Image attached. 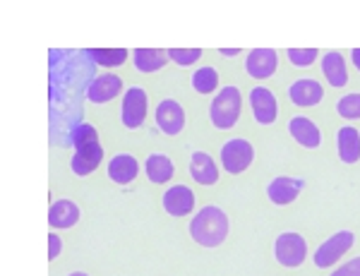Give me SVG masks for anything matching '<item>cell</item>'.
Segmentation results:
<instances>
[{"label":"cell","mask_w":360,"mask_h":276,"mask_svg":"<svg viewBox=\"0 0 360 276\" xmlns=\"http://www.w3.org/2000/svg\"><path fill=\"white\" fill-rule=\"evenodd\" d=\"M190 238L202 247H219L231 233V218L226 214L224 206L219 204H205L197 209L188 226Z\"/></svg>","instance_id":"1"},{"label":"cell","mask_w":360,"mask_h":276,"mask_svg":"<svg viewBox=\"0 0 360 276\" xmlns=\"http://www.w3.org/2000/svg\"><path fill=\"white\" fill-rule=\"evenodd\" d=\"M103 159V149L101 142H98V132L91 123L79 125L77 132H75V154L72 161H70V169L77 178H86L91 176L98 169Z\"/></svg>","instance_id":"2"},{"label":"cell","mask_w":360,"mask_h":276,"mask_svg":"<svg viewBox=\"0 0 360 276\" xmlns=\"http://www.w3.org/2000/svg\"><path fill=\"white\" fill-rule=\"evenodd\" d=\"M243 113V91L236 84H226L209 103V120L217 130H233Z\"/></svg>","instance_id":"3"},{"label":"cell","mask_w":360,"mask_h":276,"mask_svg":"<svg viewBox=\"0 0 360 276\" xmlns=\"http://www.w3.org/2000/svg\"><path fill=\"white\" fill-rule=\"evenodd\" d=\"M219 159H221V169L229 176H240L252 166L255 161V147L245 137H231L219 149Z\"/></svg>","instance_id":"4"},{"label":"cell","mask_w":360,"mask_h":276,"mask_svg":"<svg viewBox=\"0 0 360 276\" xmlns=\"http://www.w3.org/2000/svg\"><path fill=\"white\" fill-rule=\"evenodd\" d=\"M147 111H149V91L139 84H132V87L125 89L123 94V103H120V123H123L125 130H139L147 120Z\"/></svg>","instance_id":"5"},{"label":"cell","mask_w":360,"mask_h":276,"mask_svg":"<svg viewBox=\"0 0 360 276\" xmlns=\"http://www.w3.org/2000/svg\"><path fill=\"white\" fill-rule=\"evenodd\" d=\"M274 260L283 269H298L307 260V240L298 231H283L274 240Z\"/></svg>","instance_id":"6"},{"label":"cell","mask_w":360,"mask_h":276,"mask_svg":"<svg viewBox=\"0 0 360 276\" xmlns=\"http://www.w3.org/2000/svg\"><path fill=\"white\" fill-rule=\"evenodd\" d=\"M353 245H356V233H353L351 228H341V231L329 235L322 245H317L315 255H312V262H315L317 269H329V267H334Z\"/></svg>","instance_id":"7"},{"label":"cell","mask_w":360,"mask_h":276,"mask_svg":"<svg viewBox=\"0 0 360 276\" xmlns=\"http://www.w3.org/2000/svg\"><path fill=\"white\" fill-rule=\"evenodd\" d=\"M154 120L156 128H159L161 135L166 137H178L180 132L185 130V123H188V116H185L183 103L176 99H161L154 108Z\"/></svg>","instance_id":"8"},{"label":"cell","mask_w":360,"mask_h":276,"mask_svg":"<svg viewBox=\"0 0 360 276\" xmlns=\"http://www.w3.org/2000/svg\"><path fill=\"white\" fill-rule=\"evenodd\" d=\"M161 206L168 216L173 218H183V216H190L197 206V197L193 192V188H188L185 183H173L164 190L161 195Z\"/></svg>","instance_id":"9"},{"label":"cell","mask_w":360,"mask_h":276,"mask_svg":"<svg viewBox=\"0 0 360 276\" xmlns=\"http://www.w3.org/2000/svg\"><path fill=\"white\" fill-rule=\"evenodd\" d=\"M250 111H252V118L255 123L259 125H271L276 123L278 118V101L274 96V91L269 87H262V84H257V87L250 89Z\"/></svg>","instance_id":"10"},{"label":"cell","mask_w":360,"mask_h":276,"mask_svg":"<svg viewBox=\"0 0 360 276\" xmlns=\"http://www.w3.org/2000/svg\"><path fill=\"white\" fill-rule=\"evenodd\" d=\"M303 188H305L303 178L276 176V178H271L269 185H266V199H269L274 206H288L300 197Z\"/></svg>","instance_id":"11"},{"label":"cell","mask_w":360,"mask_h":276,"mask_svg":"<svg viewBox=\"0 0 360 276\" xmlns=\"http://www.w3.org/2000/svg\"><path fill=\"white\" fill-rule=\"evenodd\" d=\"M288 135L293 137V142H298L303 149H310V152H317L324 142L322 128L307 116H293L288 120Z\"/></svg>","instance_id":"12"},{"label":"cell","mask_w":360,"mask_h":276,"mask_svg":"<svg viewBox=\"0 0 360 276\" xmlns=\"http://www.w3.org/2000/svg\"><path fill=\"white\" fill-rule=\"evenodd\" d=\"M106 176L108 180L115 183V185L125 188L130 183H135V178L139 176V161L135 154L130 152H118L108 159L106 164Z\"/></svg>","instance_id":"13"},{"label":"cell","mask_w":360,"mask_h":276,"mask_svg":"<svg viewBox=\"0 0 360 276\" xmlns=\"http://www.w3.org/2000/svg\"><path fill=\"white\" fill-rule=\"evenodd\" d=\"M123 79L115 72H103L98 77L91 79V84L86 87V101L89 103H111L123 94Z\"/></svg>","instance_id":"14"},{"label":"cell","mask_w":360,"mask_h":276,"mask_svg":"<svg viewBox=\"0 0 360 276\" xmlns=\"http://www.w3.org/2000/svg\"><path fill=\"white\" fill-rule=\"evenodd\" d=\"M190 176H193V180L197 185L207 188V185H217L219 183V176H221V171H219V164L214 161V157L205 149H195L193 154H190V166H188Z\"/></svg>","instance_id":"15"},{"label":"cell","mask_w":360,"mask_h":276,"mask_svg":"<svg viewBox=\"0 0 360 276\" xmlns=\"http://www.w3.org/2000/svg\"><path fill=\"white\" fill-rule=\"evenodd\" d=\"M288 99H291L293 106L312 108L324 101V87L315 77H300L288 84Z\"/></svg>","instance_id":"16"},{"label":"cell","mask_w":360,"mask_h":276,"mask_svg":"<svg viewBox=\"0 0 360 276\" xmlns=\"http://www.w3.org/2000/svg\"><path fill=\"white\" fill-rule=\"evenodd\" d=\"M79 216H82V211H79V204L75 199L58 197L49 209V226L53 231H68V228L77 226Z\"/></svg>","instance_id":"17"},{"label":"cell","mask_w":360,"mask_h":276,"mask_svg":"<svg viewBox=\"0 0 360 276\" xmlns=\"http://www.w3.org/2000/svg\"><path fill=\"white\" fill-rule=\"evenodd\" d=\"M278 67V51L274 48H255L245 58V72L252 79H269Z\"/></svg>","instance_id":"18"},{"label":"cell","mask_w":360,"mask_h":276,"mask_svg":"<svg viewBox=\"0 0 360 276\" xmlns=\"http://www.w3.org/2000/svg\"><path fill=\"white\" fill-rule=\"evenodd\" d=\"M144 176L149 178V183L154 185H166L171 183V178L176 176V164L173 159L164 152H152L144 159Z\"/></svg>","instance_id":"19"},{"label":"cell","mask_w":360,"mask_h":276,"mask_svg":"<svg viewBox=\"0 0 360 276\" xmlns=\"http://www.w3.org/2000/svg\"><path fill=\"white\" fill-rule=\"evenodd\" d=\"M336 152H339L341 164L356 166L360 161V130L353 125H344L336 130Z\"/></svg>","instance_id":"20"},{"label":"cell","mask_w":360,"mask_h":276,"mask_svg":"<svg viewBox=\"0 0 360 276\" xmlns=\"http://www.w3.org/2000/svg\"><path fill=\"white\" fill-rule=\"evenodd\" d=\"M168 58V51L164 48H135L132 51V65L137 72L142 74H154L159 70H164Z\"/></svg>","instance_id":"21"},{"label":"cell","mask_w":360,"mask_h":276,"mask_svg":"<svg viewBox=\"0 0 360 276\" xmlns=\"http://www.w3.org/2000/svg\"><path fill=\"white\" fill-rule=\"evenodd\" d=\"M322 72L327 77V82L336 89H344L348 84V67L339 51H327L322 55Z\"/></svg>","instance_id":"22"},{"label":"cell","mask_w":360,"mask_h":276,"mask_svg":"<svg viewBox=\"0 0 360 276\" xmlns=\"http://www.w3.org/2000/svg\"><path fill=\"white\" fill-rule=\"evenodd\" d=\"M190 87H193L197 94H214L219 91V70L214 65H202L190 74Z\"/></svg>","instance_id":"23"},{"label":"cell","mask_w":360,"mask_h":276,"mask_svg":"<svg viewBox=\"0 0 360 276\" xmlns=\"http://www.w3.org/2000/svg\"><path fill=\"white\" fill-rule=\"evenodd\" d=\"M86 53H89L91 60L98 63V65L118 67L127 60V53H132V51H125V48H89Z\"/></svg>","instance_id":"24"},{"label":"cell","mask_w":360,"mask_h":276,"mask_svg":"<svg viewBox=\"0 0 360 276\" xmlns=\"http://www.w3.org/2000/svg\"><path fill=\"white\" fill-rule=\"evenodd\" d=\"M336 113L346 120H360V91H348L336 101Z\"/></svg>","instance_id":"25"},{"label":"cell","mask_w":360,"mask_h":276,"mask_svg":"<svg viewBox=\"0 0 360 276\" xmlns=\"http://www.w3.org/2000/svg\"><path fill=\"white\" fill-rule=\"evenodd\" d=\"M166 51H168V58H171L173 63H178V65H183V67L200 63L202 53H205L202 48H166Z\"/></svg>","instance_id":"26"},{"label":"cell","mask_w":360,"mask_h":276,"mask_svg":"<svg viewBox=\"0 0 360 276\" xmlns=\"http://www.w3.org/2000/svg\"><path fill=\"white\" fill-rule=\"evenodd\" d=\"M317 48H288L286 55L295 67H310L317 60Z\"/></svg>","instance_id":"27"},{"label":"cell","mask_w":360,"mask_h":276,"mask_svg":"<svg viewBox=\"0 0 360 276\" xmlns=\"http://www.w3.org/2000/svg\"><path fill=\"white\" fill-rule=\"evenodd\" d=\"M329 276H360V257H353V260L344 262L341 267H336Z\"/></svg>","instance_id":"28"},{"label":"cell","mask_w":360,"mask_h":276,"mask_svg":"<svg viewBox=\"0 0 360 276\" xmlns=\"http://www.w3.org/2000/svg\"><path fill=\"white\" fill-rule=\"evenodd\" d=\"M63 252V238L56 231L49 233V262H56Z\"/></svg>","instance_id":"29"},{"label":"cell","mask_w":360,"mask_h":276,"mask_svg":"<svg viewBox=\"0 0 360 276\" xmlns=\"http://www.w3.org/2000/svg\"><path fill=\"white\" fill-rule=\"evenodd\" d=\"M351 63L356 65V70L360 72V48H353L351 51Z\"/></svg>","instance_id":"30"},{"label":"cell","mask_w":360,"mask_h":276,"mask_svg":"<svg viewBox=\"0 0 360 276\" xmlns=\"http://www.w3.org/2000/svg\"><path fill=\"white\" fill-rule=\"evenodd\" d=\"M219 53L226 55V58H233V55L240 53V48H221V51H219Z\"/></svg>","instance_id":"31"},{"label":"cell","mask_w":360,"mask_h":276,"mask_svg":"<svg viewBox=\"0 0 360 276\" xmlns=\"http://www.w3.org/2000/svg\"><path fill=\"white\" fill-rule=\"evenodd\" d=\"M68 276H89V274H86V272H70Z\"/></svg>","instance_id":"32"}]
</instances>
